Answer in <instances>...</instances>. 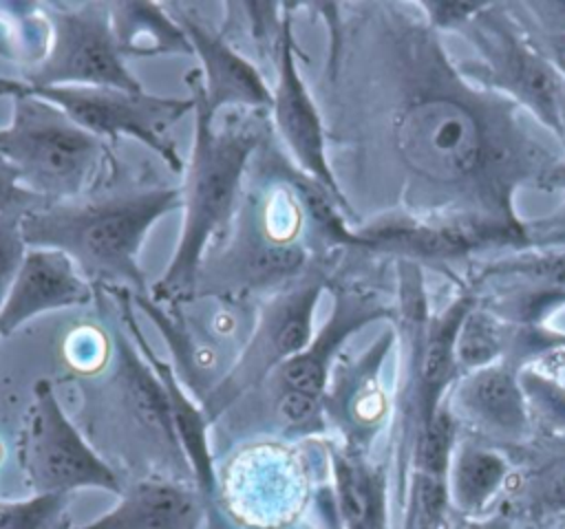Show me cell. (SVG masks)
<instances>
[{"instance_id": "cell-12", "label": "cell", "mask_w": 565, "mask_h": 529, "mask_svg": "<svg viewBox=\"0 0 565 529\" xmlns=\"http://www.w3.org/2000/svg\"><path fill=\"white\" fill-rule=\"evenodd\" d=\"M93 300L95 287L66 253L46 247H26L0 309V335H13L42 313L86 306Z\"/></svg>"}, {"instance_id": "cell-22", "label": "cell", "mask_w": 565, "mask_h": 529, "mask_svg": "<svg viewBox=\"0 0 565 529\" xmlns=\"http://www.w3.org/2000/svg\"><path fill=\"white\" fill-rule=\"evenodd\" d=\"M24 253L26 242L22 236V216H0V309Z\"/></svg>"}, {"instance_id": "cell-23", "label": "cell", "mask_w": 565, "mask_h": 529, "mask_svg": "<svg viewBox=\"0 0 565 529\" xmlns=\"http://www.w3.org/2000/svg\"><path fill=\"white\" fill-rule=\"evenodd\" d=\"M499 348L497 331L483 315H472L463 322L457 337V355L463 364H483Z\"/></svg>"}, {"instance_id": "cell-31", "label": "cell", "mask_w": 565, "mask_h": 529, "mask_svg": "<svg viewBox=\"0 0 565 529\" xmlns=\"http://www.w3.org/2000/svg\"><path fill=\"white\" fill-rule=\"evenodd\" d=\"M318 509H320V516H322V520H324V525H327L324 529H335V527H333V514H329V516H327V505H324V498H322V496H320Z\"/></svg>"}, {"instance_id": "cell-14", "label": "cell", "mask_w": 565, "mask_h": 529, "mask_svg": "<svg viewBox=\"0 0 565 529\" xmlns=\"http://www.w3.org/2000/svg\"><path fill=\"white\" fill-rule=\"evenodd\" d=\"M207 500L194 483L166 474H146L124 485L113 509L68 529H201Z\"/></svg>"}, {"instance_id": "cell-24", "label": "cell", "mask_w": 565, "mask_h": 529, "mask_svg": "<svg viewBox=\"0 0 565 529\" xmlns=\"http://www.w3.org/2000/svg\"><path fill=\"white\" fill-rule=\"evenodd\" d=\"M519 86L534 101V106H539L552 121H556L558 82L545 64L536 60H523L519 66Z\"/></svg>"}, {"instance_id": "cell-30", "label": "cell", "mask_w": 565, "mask_h": 529, "mask_svg": "<svg viewBox=\"0 0 565 529\" xmlns=\"http://www.w3.org/2000/svg\"><path fill=\"white\" fill-rule=\"evenodd\" d=\"M552 498H556L558 503H565V474L552 485Z\"/></svg>"}, {"instance_id": "cell-10", "label": "cell", "mask_w": 565, "mask_h": 529, "mask_svg": "<svg viewBox=\"0 0 565 529\" xmlns=\"http://www.w3.org/2000/svg\"><path fill=\"white\" fill-rule=\"evenodd\" d=\"M174 20L188 35L201 71L185 77L190 95L196 97L210 115L225 108H271V88L263 79L256 64L238 53L221 31L203 22L188 4H168Z\"/></svg>"}, {"instance_id": "cell-29", "label": "cell", "mask_w": 565, "mask_h": 529, "mask_svg": "<svg viewBox=\"0 0 565 529\" xmlns=\"http://www.w3.org/2000/svg\"><path fill=\"white\" fill-rule=\"evenodd\" d=\"M437 9H439V15H441L444 20H455V18H461L463 13L472 11L475 7H470V4H441V7H437Z\"/></svg>"}, {"instance_id": "cell-15", "label": "cell", "mask_w": 565, "mask_h": 529, "mask_svg": "<svg viewBox=\"0 0 565 529\" xmlns=\"http://www.w3.org/2000/svg\"><path fill=\"white\" fill-rule=\"evenodd\" d=\"M110 18L124 57L194 55L185 31L174 20L168 4L119 0L110 2Z\"/></svg>"}, {"instance_id": "cell-9", "label": "cell", "mask_w": 565, "mask_h": 529, "mask_svg": "<svg viewBox=\"0 0 565 529\" xmlns=\"http://www.w3.org/2000/svg\"><path fill=\"white\" fill-rule=\"evenodd\" d=\"M395 143L415 172L435 181L466 176L481 152L472 115L448 99H426L404 110L395 121Z\"/></svg>"}, {"instance_id": "cell-11", "label": "cell", "mask_w": 565, "mask_h": 529, "mask_svg": "<svg viewBox=\"0 0 565 529\" xmlns=\"http://www.w3.org/2000/svg\"><path fill=\"white\" fill-rule=\"evenodd\" d=\"M274 126L296 159L300 172L318 183L331 198L340 201V190L329 170L324 130L318 108L300 77L291 35V15H282L280 44L276 48V84L271 86Z\"/></svg>"}, {"instance_id": "cell-4", "label": "cell", "mask_w": 565, "mask_h": 529, "mask_svg": "<svg viewBox=\"0 0 565 529\" xmlns=\"http://www.w3.org/2000/svg\"><path fill=\"white\" fill-rule=\"evenodd\" d=\"M15 456L31 494H68L104 489L121 494L126 481L90 445L62 408L51 379H38L24 412Z\"/></svg>"}, {"instance_id": "cell-21", "label": "cell", "mask_w": 565, "mask_h": 529, "mask_svg": "<svg viewBox=\"0 0 565 529\" xmlns=\"http://www.w3.org/2000/svg\"><path fill=\"white\" fill-rule=\"evenodd\" d=\"M64 357L82 375L97 373L108 359V339L93 326H79L64 342Z\"/></svg>"}, {"instance_id": "cell-6", "label": "cell", "mask_w": 565, "mask_h": 529, "mask_svg": "<svg viewBox=\"0 0 565 529\" xmlns=\"http://www.w3.org/2000/svg\"><path fill=\"white\" fill-rule=\"evenodd\" d=\"M51 22V44L40 64L24 71L31 88L106 86L143 90L128 71L110 18V2H44Z\"/></svg>"}, {"instance_id": "cell-27", "label": "cell", "mask_w": 565, "mask_h": 529, "mask_svg": "<svg viewBox=\"0 0 565 529\" xmlns=\"http://www.w3.org/2000/svg\"><path fill=\"white\" fill-rule=\"evenodd\" d=\"M29 93V84H24L22 79H9V77H0V97H20Z\"/></svg>"}, {"instance_id": "cell-2", "label": "cell", "mask_w": 565, "mask_h": 529, "mask_svg": "<svg viewBox=\"0 0 565 529\" xmlns=\"http://www.w3.org/2000/svg\"><path fill=\"white\" fill-rule=\"evenodd\" d=\"M192 99L194 137L183 168L181 234L163 276L150 289V298L159 304L194 298L205 251L232 218L241 181L260 143V134L247 126L216 128L214 115L196 97Z\"/></svg>"}, {"instance_id": "cell-8", "label": "cell", "mask_w": 565, "mask_h": 529, "mask_svg": "<svg viewBox=\"0 0 565 529\" xmlns=\"http://www.w3.org/2000/svg\"><path fill=\"white\" fill-rule=\"evenodd\" d=\"M320 289V282H300L278 291L263 304L238 357L201 403L210 423L230 412L249 392L258 390L280 364L298 355L311 342Z\"/></svg>"}, {"instance_id": "cell-25", "label": "cell", "mask_w": 565, "mask_h": 529, "mask_svg": "<svg viewBox=\"0 0 565 529\" xmlns=\"http://www.w3.org/2000/svg\"><path fill=\"white\" fill-rule=\"evenodd\" d=\"M40 205L44 203L22 185L18 170L0 154V216H24Z\"/></svg>"}, {"instance_id": "cell-16", "label": "cell", "mask_w": 565, "mask_h": 529, "mask_svg": "<svg viewBox=\"0 0 565 529\" xmlns=\"http://www.w3.org/2000/svg\"><path fill=\"white\" fill-rule=\"evenodd\" d=\"M51 44V22L44 4L0 2V55L22 68L40 64Z\"/></svg>"}, {"instance_id": "cell-5", "label": "cell", "mask_w": 565, "mask_h": 529, "mask_svg": "<svg viewBox=\"0 0 565 529\" xmlns=\"http://www.w3.org/2000/svg\"><path fill=\"white\" fill-rule=\"evenodd\" d=\"M307 465L282 439L243 441L216 469V509L243 529H287L305 511Z\"/></svg>"}, {"instance_id": "cell-26", "label": "cell", "mask_w": 565, "mask_h": 529, "mask_svg": "<svg viewBox=\"0 0 565 529\" xmlns=\"http://www.w3.org/2000/svg\"><path fill=\"white\" fill-rule=\"evenodd\" d=\"M452 335H455V320L448 322V326L433 337V342L426 348L424 364H422V377L428 388H435L444 381L450 368V355H452Z\"/></svg>"}, {"instance_id": "cell-1", "label": "cell", "mask_w": 565, "mask_h": 529, "mask_svg": "<svg viewBox=\"0 0 565 529\" xmlns=\"http://www.w3.org/2000/svg\"><path fill=\"white\" fill-rule=\"evenodd\" d=\"M174 209H181V187L40 205L22 216V236L26 247L66 253L93 287L148 295L139 251L157 220Z\"/></svg>"}, {"instance_id": "cell-28", "label": "cell", "mask_w": 565, "mask_h": 529, "mask_svg": "<svg viewBox=\"0 0 565 529\" xmlns=\"http://www.w3.org/2000/svg\"><path fill=\"white\" fill-rule=\"evenodd\" d=\"M547 278H550L554 284L565 287V256L558 258V260H554V262H550V267H547Z\"/></svg>"}, {"instance_id": "cell-7", "label": "cell", "mask_w": 565, "mask_h": 529, "mask_svg": "<svg viewBox=\"0 0 565 529\" xmlns=\"http://www.w3.org/2000/svg\"><path fill=\"white\" fill-rule=\"evenodd\" d=\"M31 93L62 108L75 123L104 141L130 137L174 172H183L181 159L170 130L188 112H194L192 97H166L143 90H121L106 86H49Z\"/></svg>"}, {"instance_id": "cell-17", "label": "cell", "mask_w": 565, "mask_h": 529, "mask_svg": "<svg viewBox=\"0 0 565 529\" xmlns=\"http://www.w3.org/2000/svg\"><path fill=\"white\" fill-rule=\"evenodd\" d=\"M335 505L349 529H380V489L373 474L347 454H333Z\"/></svg>"}, {"instance_id": "cell-32", "label": "cell", "mask_w": 565, "mask_h": 529, "mask_svg": "<svg viewBox=\"0 0 565 529\" xmlns=\"http://www.w3.org/2000/svg\"><path fill=\"white\" fill-rule=\"evenodd\" d=\"M558 57H561V62H563V66H565V42L558 46Z\"/></svg>"}, {"instance_id": "cell-3", "label": "cell", "mask_w": 565, "mask_h": 529, "mask_svg": "<svg viewBox=\"0 0 565 529\" xmlns=\"http://www.w3.org/2000/svg\"><path fill=\"white\" fill-rule=\"evenodd\" d=\"M11 101V119L0 128V154L44 205L79 201L110 172L108 141L62 108L31 90Z\"/></svg>"}, {"instance_id": "cell-13", "label": "cell", "mask_w": 565, "mask_h": 529, "mask_svg": "<svg viewBox=\"0 0 565 529\" xmlns=\"http://www.w3.org/2000/svg\"><path fill=\"white\" fill-rule=\"evenodd\" d=\"M106 293L110 298H115V302L119 304L121 320H124V326L128 331L130 342L137 346L139 355L150 366V370L154 373V377L159 379V384L163 388V395H166L168 406H170L172 423H174L179 443L183 447V454L188 458V465L192 469V478H194L196 489L203 494L210 509H216V465H214V456H212L210 439H207L210 419H207L203 406L183 386L174 366L168 364L166 359H161L150 348L139 322L132 315V293L124 291V289H113V291H106Z\"/></svg>"}, {"instance_id": "cell-19", "label": "cell", "mask_w": 565, "mask_h": 529, "mask_svg": "<svg viewBox=\"0 0 565 529\" xmlns=\"http://www.w3.org/2000/svg\"><path fill=\"white\" fill-rule=\"evenodd\" d=\"M470 401L483 417H488L497 425L514 428L523 421L519 390L512 377L501 370L479 375L470 386Z\"/></svg>"}, {"instance_id": "cell-18", "label": "cell", "mask_w": 565, "mask_h": 529, "mask_svg": "<svg viewBox=\"0 0 565 529\" xmlns=\"http://www.w3.org/2000/svg\"><path fill=\"white\" fill-rule=\"evenodd\" d=\"M68 494H29L24 498H0V529H68Z\"/></svg>"}, {"instance_id": "cell-20", "label": "cell", "mask_w": 565, "mask_h": 529, "mask_svg": "<svg viewBox=\"0 0 565 529\" xmlns=\"http://www.w3.org/2000/svg\"><path fill=\"white\" fill-rule=\"evenodd\" d=\"M503 476V463L494 454L466 452L457 469V489L470 503H481Z\"/></svg>"}]
</instances>
